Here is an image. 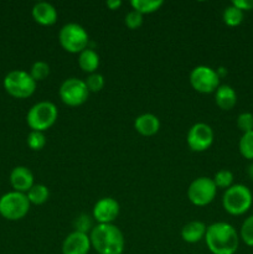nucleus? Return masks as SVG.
Returning a JSON list of instances; mask_svg holds the SVG:
<instances>
[{
    "label": "nucleus",
    "instance_id": "33",
    "mask_svg": "<svg viewBox=\"0 0 253 254\" xmlns=\"http://www.w3.org/2000/svg\"><path fill=\"white\" fill-rule=\"evenodd\" d=\"M106 5L109 10H117L122 6V1L121 0H108Z\"/></svg>",
    "mask_w": 253,
    "mask_h": 254
},
{
    "label": "nucleus",
    "instance_id": "14",
    "mask_svg": "<svg viewBox=\"0 0 253 254\" xmlns=\"http://www.w3.org/2000/svg\"><path fill=\"white\" fill-rule=\"evenodd\" d=\"M10 184L14 191L26 193L34 184V174L26 166H16L10 173Z\"/></svg>",
    "mask_w": 253,
    "mask_h": 254
},
{
    "label": "nucleus",
    "instance_id": "9",
    "mask_svg": "<svg viewBox=\"0 0 253 254\" xmlns=\"http://www.w3.org/2000/svg\"><path fill=\"white\" fill-rule=\"evenodd\" d=\"M216 193H217V188L215 183L212 179L206 176L195 179L188 189V198L192 205L198 207L210 205L215 200Z\"/></svg>",
    "mask_w": 253,
    "mask_h": 254
},
{
    "label": "nucleus",
    "instance_id": "6",
    "mask_svg": "<svg viewBox=\"0 0 253 254\" xmlns=\"http://www.w3.org/2000/svg\"><path fill=\"white\" fill-rule=\"evenodd\" d=\"M59 41L64 51L69 54H81L88 47L89 36L83 26L76 22H68L60 30Z\"/></svg>",
    "mask_w": 253,
    "mask_h": 254
},
{
    "label": "nucleus",
    "instance_id": "2",
    "mask_svg": "<svg viewBox=\"0 0 253 254\" xmlns=\"http://www.w3.org/2000/svg\"><path fill=\"white\" fill-rule=\"evenodd\" d=\"M89 240L92 248L98 254H123L126 248L123 232L113 223L94 226Z\"/></svg>",
    "mask_w": 253,
    "mask_h": 254
},
{
    "label": "nucleus",
    "instance_id": "20",
    "mask_svg": "<svg viewBox=\"0 0 253 254\" xmlns=\"http://www.w3.org/2000/svg\"><path fill=\"white\" fill-rule=\"evenodd\" d=\"M27 198H29L31 205H44L50 197V191L47 186L44 184H35L31 189L26 192Z\"/></svg>",
    "mask_w": 253,
    "mask_h": 254
},
{
    "label": "nucleus",
    "instance_id": "3",
    "mask_svg": "<svg viewBox=\"0 0 253 254\" xmlns=\"http://www.w3.org/2000/svg\"><path fill=\"white\" fill-rule=\"evenodd\" d=\"M252 191L242 184H233L223 192L222 207L226 212L232 216L245 215L252 207Z\"/></svg>",
    "mask_w": 253,
    "mask_h": 254
},
{
    "label": "nucleus",
    "instance_id": "18",
    "mask_svg": "<svg viewBox=\"0 0 253 254\" xmlns=\"http://www.w3.org/2000/svg\"><path fill=\"white\" fill-rule=\"evenodd\" d=\"M215 102L222 111H231L237 103V93L228 84H220L215 92Z\"/></svg>",
    "mask_w": 253,
    "mask_h": 254
},
{
    "label": "nucleus",
    "instance_id": "27",
    "mask_svg": "<svg viewBox=\"0 0 253 254\" xmlns=\"http://www.w3.org/2000/svg\"><path fill=\"white\" fill-rule=\"evenodd\" d=\"M26 141L31 150L39 151L44 149V146L46 145V136H45V133H42V131L31 130L29 135H27Z\"/></svg>",
    "mask_w": 253,
    "mask_h": 254
},
{
    "label": "nucleus",
    "instance_id": "31",
    "mask_svg": "<svg viewBox=\"0 0 253 254\" xmlns=\"http://www.w3.org/2000/svg\"><path fill=\"white\" fill-rule=\"evenodd\" d=\"M143 16L144 15H141L140 12L135 11V10H130V11L126 15L124 22H126L128 29L136 30L143 25Z\"/></svg>",
    "mask_w": 253,
    "mask_h": 254
},
{
    "label": "nucleus",
    "instance_id": "11",
    "mask_svg": "<svg viewBox=\"0 0 253 254\" xmlns=\"http://www.w3.org/2000/svg\"><path fill=\"white\" fill-rule=\"evenodd\" d=\"M213 138H215V134H213L212 128L208 124L200 122V123L193 124L189 129L186 143L192 151L202 153L212 145Z\"/></svg>",
    "mask_w": 253,
    "mask_h": 254
},
{
    "label": "nucleus",
    "instance_id": "12",
    "mask_svg": "<svg viewBox=\"0 0 253 254\" xmlns=\"http://www.w3.org/2000/svg\"><path fill=\"white\" fill-rule=\"evenodd\" d=\"M121 211V206L117 200L112 197H102L93 206L92 217L98 225H108L117 220Z\"/></svg>",
    "mask_w": 253,
    "mask_h": 254
},
{
    "label": "nucleus",
    "instance_id": "7",
    "mask_svg": "<svg viewBox=\"0 0 253 254\" xmlns=\"http://www.w3.org/2000/svg\"><path fill=\"white\" fill-rule=\"evenodd\" d=\"M30 206L26 193L12 190L0 197V215L9 221L22 220L29 213Z\"/></svg>",
    "mask_w": 253,
    "mask_h": 254
},
{
    "label": "nucleus",
    "instance_id": "21",
    "mask_svg": "<svg viewBox=\"0 0 253 254\" xmlns=\"http://www.w3.org/2000/svg\"><path fill=\"white\" fill-rule=\"evenodd\" d=\"M131 7L141 15L153 14L164 5L163 0H131Z\"/></svg>",
    "mask_w": 253,
    "mask_h": 254
},
{
    "label": "nucleus",
    "instance_id": "22",
    "mask_svg": "<svg viewBox=\"0 0 253 254\" xmlns=\"http://www.w3.org/2000/svg\"><path fill=\"white\" fill-rule=\"evenodd\" d=\"M243 17H245V12L232 4L225 7V10L222 12L223 22L230 27H236L242 24Z\"/></svg>",
    "mask_w": 253,
    "mask_h": 254
},
{
    "label": "nucleus",
    "instance_id": "34",
    "mask_svg": "<svg viewBox=\"0 0 253 254\" xmlns=\"http://www.w3.org/2000/svg\"><path fill=\"white\" fill-rule=\"evenodd\" d=\"M247 175L250 176L251 180L253 181V161L250 164V165H248V168H247Z\"/></svg>",
    "mask_w": 253,
    "mask_h": 254
},
{
    "label": "nucleus",
    "instance_id": "25",
    "mask_svg": "<svg viewBox=\"0 0 253 254\" xmlns=\"http://www.w3.org/2000/svg\"><path fill=\"white\" fill-rule=\"evenodd\" d=\"M240 240L248 247H253V215L243 221L240 230Z\"/></svg>",
    "mask_w": 253,
    "mask_h": 254
},
{
    "label": "nucleus",
    "instance_id": "28",
    "mask_svg": "<svg viewBox=\"0 0 253 254\" xmlns=\"http://www.w3.org/2000/svg\"><path fill=\"white\" fill-rule=\"evenodd\" d=\"M86 86L87 88H88L89 93L91 92H93V93H97V92L102 91L104 87V77L102 76L101 73H98V72H94V73H91L88 74V77L86 78Z\"/></svg>",
    "mask_w": 253,
    "mask_h": 254
},
{
    "label": "nucleus",
    "instance_id": "10",
    "mask_svg": "<svg viewBox=\"0 0 253 254\" xmlns=\"http://www.w3.org/2000/svg\"><path fill=\"white\" fill-rule=\"evenodd\" d=\"M190 84L198 93H215L216 89L220 87V77L216 69L200 64L190 72Z\"/></svg>",
    "mask_w": 253,
    "mask_h": 254
},
{
    "label": "nucleus",
    "instance_id": "15",
    "mask_svg": "<svg viewBox=\"0 0 253 254\" xmlns=\"http://www.w3.org/2000/svg\"><path fill=\"white\" fill-rule=\"evenodd\" d=\"M31 15L35 21L41 26H51V25L56 24L57 17H59L56 7L46 1L36 2L32 6Z\"/></svg>",
    "mask_w": 253,
    "mask_h": 254
},
{
    "label": "nucleus",
    "instance_id": "19",
    "mask_svg": "<svg viewBox=\"0 0 253 254\" xmlns=\"http://www.w3.org/2000/svg\"><path fill=\"white\" fill-rule=\"evenodd\" d=\"M99 55L93 49L87 47L86 50L78 54V66L86 73H94L99 67Z\"/></svg>",
    "mask_w": 253,
    "mask_h": 254
},
{
    "label": "nucleus",
    "instance_id": "26",
    "mask_svg": "<svg viewBox=\"0 0 253 254\" xmlns=\"http://www.w3.org/2000/svg\"><path fill=\"white\" fill-rule=\"evenodd\" d=\"M212 180L215 183L216 188L227 190L228 188H231L233 185V174L232 171L227 170V169H222V170H218L215 174Z\"/></svg>",
    "mask_w": 253,
    "mask_h": 254
},
{
    "label": "nucleus",
    "instance_id": "17",
    "mask_svg": "<svg viewBox=\"0 0 253 254\" xmlns=\"http://www.w3.org/2000/svg\"><path fill=\"white\" fill-rule=\"evenodd\" d=\"M207 226L201 221H190L181 228V238L186 243H198L205 240Z\"/></svg>",
    "mask_w": 253,
    "mask_h": 254
},
{
    "label": "nucleus",
    "instance_id": "4",
    "mask_svg": "<svg viewBox=\"0 0 253 254\" xmlns=\"http://www.w3.org/2000/svg\"><path fill=\"white\" fill-rule=\"evenodd\" d=\"M59 111L52 102L41 101L35 103L26 114V123L34 131L49 130L57 121Z\"/></svg>",
    "mask_w": 253,
    "mask_h": 254
},
{
    "label": "nucleus",
    "instance_id": "16",
    "mask_svg": "<svg viewBox=\"0 0 253 254\" xmlns=\"http://www.w3.org/2000/svg\"><path fill=\"white\" fill-rule=\"evenodd\" d=\"M134 129L143 136H153L160 129V121L151 113L140 114L134 121Z\"/></svg>",
    "mask_w": 253,
    "mask_h": 254
},
{
    "label": "nucleus",
    "instance_id": "24",
    "mask_svg": "<svg viewBox=\"0 0 253 254\" xmlns=\"http://www.w3.org/2000/svg\"><path fill=\"white\" fill-rule=\"evenodd\" d=\"M30 76L34 78V81L40 82L44 81L45 78H47L50 74V66L47 62L45 61H36L32 64L31 68H30Z\"/></svg>",
    "mask_w": 253,
    "mask_h": 254
},
{
    "label": "nucleus",
    "instance_id": "8",
    "mask_svg": "<svg viewBox=\"0 0 253 254\" xmlns=\"http://www.w3.org/2000/svg\"><path fill=\"white\" fill-rule=\"evenodd\" d=\"M60 98L66 106L79 107L87 102L89 97V91L83 79L67 78L60 86Z\"/></svg>",
    "mask_w": 253,
    "mask_h": 254
},
{
    "label": "nucleus",
    "instance_id": "5",
    "mask_svg": "<svg viewBox=\"0 0 253 254\" xmlns=\"http://www.w3.org/2000/svg\"><path fill=\"white\" fill-rule=\"evenodd\" d=\"M4 88L11 97L25 99L31 97L36 91V82L29 72L22 69H12L4 77Z\"/></svg>",
    "mask_w": 253,
    "mask_h": 254
},
{
    "label": "nucleus",
    "instance_id": "23",
    "mask_svg": "<svg viewBox=\"0 0 253 254\" xmlns=\"http://www.w3.org/2000/svg\"><path fill=\"white\" fill-rule=\"evenodd\" d=\"M238 149L243 158L253 161V130L245 133L241 136Z\"/></svg>",
    "mask_w": 253,
    "mask_h": 254
},
{
    "label": "nucleus",
    "instance_id": "30",
    "mask_svg": "<svg viewBox=\"0 0 253 254\" xmlns=\"http://www.w3.org/2000/svg\"><path fill=\"white\" fill-rule=\"evenodd\" d=\"M237 127L243 134L253 130V114L245 112L237 117Z\"/></svg>",
    "mask_w": 253,
    "mask_h": 254
},
{
    "label": "nucleus",
    "instance_id": "13",
    "mask_svg": "<svg viewBox=\"0 0 253 254\" xmlns=\"http://www.w3.org/2000/svg\"><path fill=\"white\" fill-rule=\"evenodd\" d=\"M61 250L62 254H88L92 250L89 235L73 231L63 240Z\"/></svg>",
    "mask_w": 253,
    "mask_h": 254
},
{
    "label": "nucleus",
    "instance_id": "32",
    "mask_svg": "<svg viewBox=\"0 0 253 254\" xmlns=\"http://www.w3.org/2000/svg\"><path fill=\"white\" fill-rule=\"evenodd\" d=\"M232 5L242 10L243 12L253 10V0H233Z\"/></svg>",
    "mask_w": 253,
    "mask_h": 254
},
{
    "label": "nucleus",
    "instance_id": "1",
    "mask_svg": "<svg viewBox=\"0 0 253 254\" xmlns=\"http://www.w3.org/2000/svg\"><path fill=\"white\" fill-rule=\"evenodd\" d=\"M205 242L212 254H235L240 246V233L227 222H215L207 226Z\"/></svg>",
    "mask_w": 253,
    "mask_h": 254
},
{
    "label": "nucleus",
    "instance_id": "29",
    "mask_svg": "<svg viewBox=\"0 0 253 254\" xmlns=\"http://www.w3.org/2000/svg\"><path fill=\"white\" fill-rule=\"evenodd\" d=\"M92 218L93 217H91L89 215H86V213H82V215H79L73 222L74 231L89 235L92 231V228H93V226H92Z\"/></svg>",
    "mask_w": 253,
    "mask_h": 254
}]
</instances>
